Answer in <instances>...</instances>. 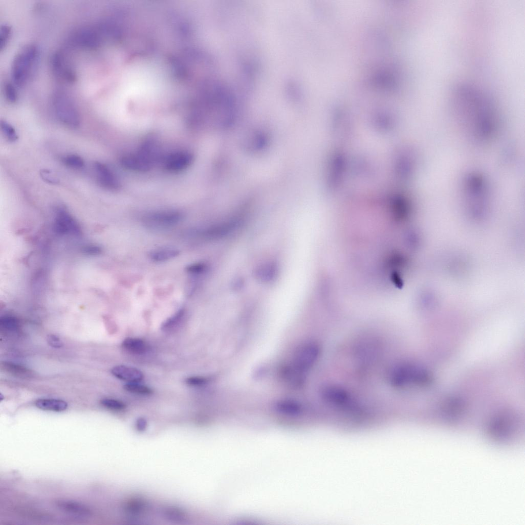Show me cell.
Wrapping results in <instances>:
<instances>
[{"label":"cell","mask_w":525,"mask_h":525,"mask_svg":"<svg viewBox=\"0 0 525 525\" xmlns=\"http://www.w3.org/2000/svg\"><path fill=\"white\" fill-rule=\"evenodd\" d=\"M455 95V110L468 137L477 144L493 141L499 128L498 114L494 105L470 86L460 87Z\"/></svg>","instance_id":"1"},{"label":"cell","mask_w":525,"mask_h":525,"mask_svg":"<svg viewBox=\"0 0 525 525\" xmlns=\"http://www.w3.org/2000/svg\"><path fill=\"white\" fill-rule=\"evenodd\" d=\"M461 190L463 202L471 212L477 215L485 212L491 194L488 180L482 173L472 171L465 174Z\"/></svg>","instance_id":"2"},{"label":"cell","mask_w":525,"mask_h":525,"mask_svg":"<svg viewBox=\"0 0 525 525\" xmlns=\"http://www.w3.org/2000/svg\"><path fill=\"white\" fill-rule=\"evenodd\" d=\"M161 157L156 141L151 139L146 140L137 151L123 155L120 162L127 170L145 172L151 170Z\"/></svg>","instance_id":"3"},{"label":"cell","mask_w":525,"mask_h":525,"mask_svg":"<svg viewBox=\"0 0 525 525\" xmlns=\"http://www.w3.org/2000/svg\"><path fill=\"white\" fill-rule=\"evenodd\" d=\"M40 58L38 48L33 45L23 49L14 58L11 75L13 83L17 87L24 86L32 77Z\"/></svg>","instance_id":"4"},{"label":"cell","mask_w":525,"mask_h":525,"mask_svg":"<svg viewBox=\"0 0 525 525\" xmlns=\"http://www.w3.org/2000/svg\"><path fill=\"white\" fill-rule=\"evenodd\" d=\"M54 113L63 125L69 128H77L81 123V116L71 97L63 90L55 92L52 97Z\"/></svg>","instance_id":"5"},{"label":"cell","mask_w":525,"mask_h":525,"mask_svg":"<svg viewBox=\"0 0 525 525\" xmlns=\"http://www.w3.org/2000/svg\"><path fill=\"white\" fill-rule=\"evenodd\" d=\"M391 382L395 386L404 387L415 385L425 386L432 380L430 373L413 365H404L395 368L391 376Z\"/></svg>","instance_id":"6"},{"label":"cell","mask_w":525,"mask_h":525,"mask_svg":"<svg viewBox=\"0 0 525 525\" xmlns=\"http://www.w3.org/2000/svg\"><path fill=\"white\" fill-rule=\"evenodd\" d=\"M71 42L75 47L95 50L107 41L100 24L95 27H86L77 30L72 36Z\"/></svg>","instance_id":"7"},{"label":"cell","mask_w":525,"mask_h":525,"mask_svg":"<svg viewBox=\"0 0 525 525\" xmlns=\"http://www.w3.org/2000/svg\"><path fill=\"white\" fill-rule=\"evenodd\" d=\"M181 212L176 210H162L149 212L142 217L144 223L155 229H166L179 224L183 220Z\"/></svg>","instance_id":"8"},{"label":"cell","mask_w":525,"mask_h":525,"mask_svg":"<svg viewBox=\"0 0 525 525\" xmlns=\"http://www.w3.org/2000/svg\"><path fill=\"white\" fill-rule=\"evenodd\" d=\"M319 354L320 349L316 344L305 343L296 350L291 366L303 375L313 367Z\"/></svg>","instance_id":"9"},{"label":"cell","mask_w":525,"mask_h":525,"mask_svg":"<svg viewBox=\"0 0 525 525\" xmlns=\"http://www.w3.org/2000/svg\"><path fill=\"white\" fill-rule=\"evenodd\" d=\"M194 160L191 152L185 150H179L161 156L160 163L163 170L172 173H177L187 169Z\"/></svg>","instance_id":"10"},{"label":"cell","mask_w":525,"mask_h":525,"mask_svg":"<svg viewBox=\"0 0 525 525\" xmlns=\"http://www.w3.org/2000/svg\"><path fill=\"white\" fill-rule=\"evenodd\" d=\"M51 62L53 73L57 78L69 83L76 81V74L63 54L55 53Z\"/></svg>","instance_id":"11"},{"label":"cell","mask_w":525,"mask_h":525,"mask_svg":"<svg viewBox=\"0 0 525 525\" xmlns=\"http://www.w3.org/2000/svg\"><path fill=\"white\" fill-rule=\"evenodd\" d=\"M97 180L99 185L111 191H117L120 187V182L113 170L107 165L97 162L94 165Z\"/></svg>","instance_id":"12"},{"label":"cell","mask_w":525,"mask_h":525,"mask_svg":"<svg viewBox=\"0 0 525 525\" xmlns=\"http://www.w3.org/2000/svg\"><path fill=\"white\" fill-rule=\"evenodd\" d=\"M57 505L60 509L76 517L86 518L92 514V511L88 507L77 501L60 500L57 502Z\"/></svg>","instance_id":"13"},{"label":"cell","mask_w":525,"mask_h":525,"mask_svg":"<svg viewBox=\"0 0 525 525\" xmlns=\"http://www.w3.org/2000/svg\"><path fill=\"white\" fill-rule=\"evenodd\" d=\"M112 373L118 379L129 383H138L144 377L143 373L139 369L124 365L114 367Z\"/></svg>","instance_id":"14"},{"label":"cell","mask_w":525,"mask_h":525,"mask_svg":"<svg viewBox=\"0 0 525 525\" xmlns=\"http://www.w3.org/2000/svg\"><path fill=\"white\" fill-rule=\"evenodd\" d=\"M323 398L330 402L338 405H345L349 403L348 393L340 388L330 387L325 389L322 393Z\"/></svg>","instance_id":"15"},{"label":"cell","mask_w":525,"mask_h":525,"mask_svg":"<svg viewBox=\"0 0 525 525\" xmlns=\"http://www.w3.org/2000/svg\"><path fill=\"white\" fill-rule=\"evenodd\" d=\"M179 250L173 247H161L150 251L148 254L150 260L155 262H163L177 257Z\"/></svg>","instance_id":"16"},{"label":"cell","mask_w":525,"mask_h":525,"mask_svg":"<svg viewBox=\"0 0 525 525\" xmlns=\"http://www.w3.org/2000/svg\"><path fill=\"white\" fill-rule=\"evenodd\" d=\"M39 409L55 412H62L67 409L68 404L63 400L53 399H40L36 402Z\"/></svg>","instance_id":"17"},{"label":"cell","mask_w":525,"mask_h":525,"mask_svg":"<svg viewBox=\"0 0 525 525\" xmlns=\"http://www.w3.org/2000/svg\"><path fill=\"white\" fill-rule=\"evenodd\" d=\"M123 347L127 352L138 355H143L147 351L146 344L137 338H127L122 343Z\"/></svg>","instance_id":"18"},{"label":"cell","mask_w":525,"mask_h":525,"mask_svg":"<svg viewBox=\"0 0 525 525\" xmlns=\"http://www.w3.org/2000/svg\"><path fill=\"white\" fill-rule=\"evenodd\" d=\"M186 312L184 309L178 311L173 316L166 320L162 325V330L166 333L174 331L184 321Z\"/></svg>","instance_id":"19"},{"label":"cell","mask_w":525,"mask_h":525,"mask_svg":"<svg viewBox=\"0 0 525 525\" xmlns=\"http://www.w3.org/2000/svg\"><path fill=\"white\" fill-rule=\"evenodd\" d=\"M3 368L12 375L20 378H30L33 376L30 369L14 363L4 362L2 364Z\"/></svg>","instance_id":"20"},{"label":"cell","mask_w":525,"mask_h":525,"mask_svg":"<svg viewBox=\"0 0 525 525\" xmlns=\"http://www.w3.org/2000/svg\"><path fill=\"white\" fill-rule=\"evenodd\" d=\"M279 411L288 415H298L302 411V406L297 401L286 400L280 401L277 406Z\"/></svg>","instance_id":"21"},{"label":"cell","mask_w":525,"mask_h":525,"mask_svg":"<svg viewBox=\"0 0 525 525\" xmlns=\"http://www.w3.org/2000/svg\"><path fill=\"white\" fill-rule=\"evenodd\" d=\"M208 271V267L204 262H194L187 266L185 271L187 275L193 279H197L205 275Z\"/></svg>","instance_id":"22"},{"label":"cell","mask_w":525,"mask_h":525,"mask_svg":"<svg viewBox=\"0 0 525 525\" xmlns=\"http://www.w3.org/2000/svg\"><path fill=\"white\" fill-rule=\"evenodd\" d=\"M147 508V504L142 499L133 498L126 504V510L132 514H139Z\"/></svg>","instance_id":"23"},{"label":"cell","mask_w":525,"mask_h":525,"mask_svg":"<svg viewBox=\"0 0 525 525\" xmlns=\"http://www.w3.org/2000/svg\"><path fill=\"white\" fill-rule=\"evenodd\" d=\"M64 164L68 167L76 169L82 168L85 163L83 159L78 155H69L63 159Z\"/></svg>","instance_id":"24"},{"label":"cell","mask_w":525,"mask_h":525,"mask_svg":"<svg viewBox=\"0 0 525 525\" xmlns=\"http://www.w3.org/2000/svg\"><path fill=\"white\" fill-rule=\"evenodd\" d=\"M124 389L131 393L142 395H150L152 393L151 389L138 383H129L124 386Z\"/></svg>","instance_id":"25"},{"label":"cell","mask_w":525,"mask_h":525,"mask_svg":"<svg viewBox=\"0 0 525 525\" xmlns=\"http://www.w3.org/2000/svg\"><path fill=\"white\" fill-rule=\"evenodd\" d=\"M0 326L7 331H15L19 329L20 323L15 317L5 316L0 320Z\"/></svg>","instance_id":"26"},{"label":"cell","mask_w":525,"mask_h":525,"mask_svg":"<svg viewBox=\"0 0 525 525\" xmlns=\"http://www.w3.org/2000/svg\"><path fill=\"white\" fill-rule=\"evenodd\" d=\"M16 85L11 82H7L5 85V94L7 100L11 103H15L18 100V94Z\"/></svg>","instance_id":"27"},{"label":"cell","mask_w":525,"mask_h":525,"mask_svg":"<svg viewBox=\"0 0 525 525\" xmlns=\"http://www.w3.org/2000/svg\"><path fill=\"white\" fill-rule=\"evenodd\" d=\"M1 128L5 135L11 142H15L18 139V136L14 127L5 121L1 122Z\"/></svg>","instance_id":"28"},{"label":"cell","mask_w":525,"mask_h":525,"mask_svg":"<svg viewBox=\"0 0 525 525\" xmlns=\"http://www.w3.org/2000/svg\"><path fill=\"white\" fill-rule=\"evenodd\" d=\"M101 403L104 407L113 410L120 411L126 408V405L124 403L115 399H103Z\"/></svg>","instance_id":"29"},{"label":"cell","mask_w":525,"mask_h":525,"mask_svg":"<svg viewBox=\"0 0 525 525\" xmlns=\"http://www.w3.org/2000/svg\"><path fill=\"white\" fill-rule=\"evenodd\" d=\"M12 34V29L8 26H3L0 30V50H3L10 40Z\"/></svg>","instance_id":"30"},{"label":"cell","mask_w":525,"mask_h":525,"mask_svg":"<svg viewBox=\"0 0 525 525\" xmlns=\"http://www.w3.org/2000/svg\"><path fill=\"white\" fill-rule=\"evenodd\" d=\"M165 514L167 517L175 520H183L185 517V513L175 508L169 507L166 509Z\"/></svg>","instance_id":"31"},{"label":"cell","mask_w":525,"mask_h":525,"mask_svg":"<svg viewBox=\"0 0 525 525\" xmlns=\"http://www.w3.org/2000/svg\"><path fill=\"white\" fill-rule=\"evenodd\" d=\"M208 382V380L206 378L199 377H190L186 380V383L187 385L191 386H202L206 384Z\"/></svg>","instance_id":"32"},{"label":"cell","mask_w":525,"mask_h":525,"mask_svg":"<svg viewBox=\"0 0 525 525\" xmlns=\"http://www.w3.org/2000/svg\"><path fill=\"white\" fill-rule=\"evenodd\" d=\"M47 341L49 344L55 348H60L63 347V343L57 336L50 335L48 336Z\"/></svg>","instance_id":"33"},{"label":"cell","mask_w":525,"mask_h":525,"mask_svg":"<svg viewBox=\"0 0 525 525\" xmlns=\"http://www.w3.org/2000/svg\"><path fill=\"white\" fill-rule=\"evenodd\" d=\"M42 175L43 178L45 179L46 181L49 182L53 183L57 182L56 180L53 178V177L51 176V174L50 172V171H45L43 172L42 173Z\"/></svg>","instance_id":"34"},{"label":"cell","mask_w":525,"mask_h":525,"mask_svg":"<svg viewBox=\"0 0 525 525\" xmlns=\"http://www.w3.org/2000/svg\"><path fill=\"white\" fill-rule=\"evenodd\" d=\"M146 421L144 419L140 418L137 421V427L142 430L146 427Z\"/></svg>","instance_id":"35"}]
</instances>
